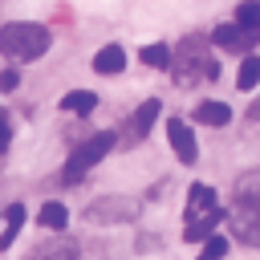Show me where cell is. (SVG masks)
Instances as JSON below:
<instances>
[{
  "mask_svg": "<svg viewBox=\"0 0 260 260\" xmlns=\"http://www.w3.org/2000/svg\"><path fill=\"white\" fill-rule=\"evenodd\" d=\"M219 219H223V207H219L215 187L191 183L187 207H183V223H187V228H183V240H211L215 228H219Z\"/></svg>",
  "mask_w": 260,
  "mask_h": 260,
  "instance_id": "6da1fadb",
  "label": "cell"
},
{
  "mask_svg": "<svg viewBox=\"0 0 260 260\" xmlns=\"http://www.w3.org/2000/svg\"><path fill=\"white\" fill-rule=\"evenodd\" d=\"M49 28L45 24H32V20H12L0 28V53L8 61H37L45 49H49Z\"/></svg>",
  "mask_w": 260,
  "mask_h": 260,
  "instance_id": "7a4b0ae2",
  "label": "cell"
},
{
  "mask_svg": "<svg viewBox=\"0 0 260 260\" xmlns=\"http://www.w3.org/2000/svg\"><path fill=\"white\" fill-rule=\"evenodd\" d=\"M171 65H175V81H179V85H195V81H203V77H211V81L219 77V65L211 61L203 37H187V41L179 45V57H171Z\"/></svg>",
  "mask_w": 260,
  "mask_h": 260,
  "instance_id": "3957f363",
  "label": "cell"
},
{
  "mask_svg": "<svg viewBox=\"0 0 260 260\" xmlns=\"http://www.w3.org/2000/svg\"><path fill=\"white\" fill-rule=\"evenodd\" d=\"M114 146H118V134H114V130H98V134H89V138L69 154V162H65L61 179H65V183H77V179H81V175H89V171H93V167H98Z\"/></svg>",
  "mask_w": 260,
  "mask_h": 260,
  "instance_id": "277c9868",
  "label": "cell"
},
{
  "mask_svg": "<svg viewBox=\"0 0 260 260\" xmlns=\"http://www.w3.org/2000/svg\"><path fill=\"white\" fill-rule=\"evenodd\" d=\"M228 228L240 244L260 248V199H236L228 207Z\"/></svg>",
  "mask_w": 260,
  "mask_h": 260,
  "instance_id": "5b68a950",
  "label": "cell"
},
{
  "mask_svg": "<svg viewBox=\"0 0 260 260\" xmlns=\"http://www.w3.org/2000/svg\"><path fill=\"white\" fill-rule=\"evenodd\" d=\"M167 138H171V150L179 154V162H183V167H191V162L199 158V142H195V130H191L187 122L171 118V126H167Z\"/></svg>",
  "mask_w": 260,
  "mask_h": 260,
  "instance_id": "8992f818",
  "label": "cell"
},
{
  "mask_svg": "<svg viewBox=\"0 0 260 260\" xmlns=\"http://www.w3.org/2000/svg\"><path fill=\"white\" fill-rule=\"evenodd\" d=\"M158 110H162V102H158V98H146V102H142V106L134 110V118L126 122V134H122L118 142H126V146H130V142H138V138H146V130L154 126V118H158Z\"/></svg>",
  "mask_w": 260,
  "mask_h": 260,
  "instance_id": "52a82bcc",
  "label": "cell"
},
{
  "mask_svg": "<svg viewBox=\"0 0 260 260\" xmlns=\"http://www.w3.org/2000/svg\"><path fill=\"white\" fill-rule=\"evenodd\" d=\"M211 41H215L219 49H232V53H244V49L256 45V37H252L248 28H240V24H215V28H211Z\"/></svg>",
  "mask_w": 260,
  "mask_h": 260,
  "instance_id": "ba28073f",
  "label": "cell"
},
{
  "mask_svg": "<svg viewBox=\"0 0 260 260\" xmlns=\"http://www.w3.org/2000/svg\"><path fill=\"white\" fill-rule=\"evenodd\" d=\"M122 69H126V49H122V45H106V49H98V57H93V73L114 77V73H122Z\"/></svg>",
  "mask_w": 260,
  "mask_h": 260,
  "instance_id": "9c48e42d",
  "label": "cell"
},
{
  "mask_svg": "<svg viewBox=\"0 0 260 260\" xmlns=\"http://www.w3.org/2000/svg\"><path fill=\"white\" fill-rule=\"evenodd\" d=\"M195 122H203V126H228V122H232V106H223V102H203V106L195 110Z\"/></svg>",
  "mask_w": 260,
  "mask_h": 260,
  "instance_id": "30bf717a",
  "label": "cell"
},
{
  "mask_svg": "<svg viewBox=\"0 0 260 260\" xmlns=\"http://www.w3.org/2000/svg\"><path fill=\"white\" fill-rule=\"evenodd\" d=\"M93 106H98V93H89V89H69L61 98V110L65 114H89Z\"/></svg>",
  "mask_w": 260,
  "mask_h": 260,
  "instance_id": "8fae6325",
  "label": "cell"
},
{
  "mask_svg": "<svg viewBox=\"0 0 260 260\" xmlns=\"http://www.w3.org/2000/svg\"><path fill=\"white\" fill-rule=\"evenodd\" d=\"M24 228V207L20 203H8L4 207V232H0V248H8L12 244V236Z\"/></svg>",
  "mask_w": 260,
  "mask_h": 260,
  "instance_id": "7c38bea8",
  "label": "cell"
},
{
  "mask_svg": "<svg viewBox=\"0 0 260 260\" xmlns=\"http://www.w3.org/2000/svg\"><path fill=\"white\" fill-rule=\"evenodd\" d=\"M236 24L248 28V32L260 41V0H244V4L236 8Z\"/></svg>",
  "mask_w": 260,
  "mask_h": 260,
  "instance_id": "4fadbf2b",
  "label": "cell"
},
{
  "mask_svg": "<svg viewBox=\"0 0 260 260\" xmlns=\"http://www.w3.org/2000/svg\"><path fill=\"white\" fill-rule=\"evenodd\" d=\"M69 223V211H65V203H45L41 207V228H49V232H61Z\"/></svg>",
  "mask_w": 260,
  "mask_h": 260,
  "instance_id": "5bb4252c",
  "label": "cell"
},
{
  "mask_svg": "<svg viewBox=\"0 0 260 260\" xmlns=\"http://www.w3.org/2000/svg\"><path fill=\"white\" fill-rule=\"evenodd\" d=\"M142 65H150V69H171V49L167 45H142Z\"/></svg>",
  "mask_w": 260,
  "mask_h": 260,
  "instance_id": "9a60e30c",
  "label": "cell"
},
{
  "mask_svg": "<svg viewBox=\"0 0 260 260\" xmlns=\"http://www.w3.org/2000/svg\"><path fill=\"white\" fill-rule=\"evenodd\" d=\"M256 81H260V57H244V65H240V73H236V85L240 89H256Z\"/></svg>",
  "mask_w": 260,
  "mask_h": 260,
  "instance_id": "2e32d148",
  "label": "cell"
},
{
  "mask_svg": "<svg viewBox=\"0 0 260 260\" xmlns=\"http://www.w3.org/2000/svg\"><path fill=\"white\" fill-rule=\"evenodd\" d=\"M98 215H114V219H130V215H134V203H114V199H106V203H98V207H89V219H98Z\"/></svg>",
  "mask_w": 260,
  "mask_h": 260,
  "instance_id": "e0dca14e",
  "label": "cell"
},
{
  "mask_svg": "<svg viewBox=\"0 0 260 260\" xmlns=\"http://www.w3.org/2000/svg\"><path fill=\"white\" fill-rule=\"evenodd\" d=\"M223 252H228V240H223V236H211V240H203L199 260H223Z\"/></svg>",
  "mask_w": 260,
  "mask_h": 260,
  "instance_id": "ac0fdd59",
  "label": "cell"
},
{
  "mask_svg": "<svg viewBox=\"0 0 260 260\" xmlns=\"http://www.w3.org/2000/svg\"><path fill=\"white\" fill-rule=\"evenodd\" d=\"M16 85H20V73H16V69H4V73H0V89H4V93H12Z\"/></svg>",
  "mask_w": 260,
  "mask_h": 260,
  "instance_id": "d6986e66",
  "label": "cell"
},
{
  "mask_svg": "<svg viewBox=\"0 0 260 260\" xmlns=\"http://www.w3.org/2000/svg\"><path fill=\"white\" fill-rule=\"evenodd\" d=\"M8 138H12V126H8V114L0 110V150L8 146Z\"/></svg>",
  "mask_w": 260,
  "mask_h": 260,
  "instance_id": "ffe728a7",
  "label": "cell"
},
{
  "mask_svg": "<svg viewBox=\"0 0 260 260\" xmlns=\"http://www.w3.org/2000/svg\"><path fill=\"white\" fill-rule=\"evenodd\" d=\"M248 118H252V122H260V98H256V102L248 106Z\"/></svg>",
  "mask_w": 260,
  "mask_h": 260,
  "instance_id": "44dd1931",
  "label": "cell"
},
{
  "mask_svg": "<svg viewBox=\"0 0 260 260\" xmlns=\"http://www.w3.org/2000/svg\"><path fill=\"white\" fill-rule=\"evenodd\" d=\"M45 260H73V252H65V248H61V252H49Z\"/></svg>",
  "mask_w": 260,
  "mask_h": 260,
  "instance_id": "7402d4cb",
  "label": "cell"
}]
</instances>
